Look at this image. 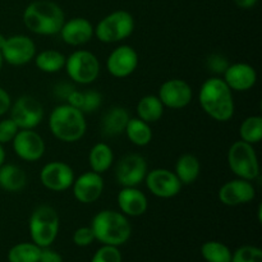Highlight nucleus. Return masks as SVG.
<instances>
[{
	"label": "nucleus",
	"mask_w": 262,
	"mask_h": 262,
	"mask_svg": "<svg viewBox=\"0 0 262 262\" xmlns=\"http://www.w3.org/2000/svg\"><path fill=\"white\" fill-rule=\"evenodd\" d=\"M230 262H262V251L256 246H242L232 253Z\"/></svg>",
	"instance_id": "32"
},
{
	"label": "nucleus",
	"mask_w": 262,
	"mask_h": 262,
	"mask_svg": "<svg viewBox=\"0 0 262 262\" xmlns=\"http://www.w3.org/2000/svg\"><path fill=\"white\" fill-rule=\"evenodd\" d=\"M174 173L183 186H189L199 179L201 174V163L193 154H183L177 160Z\"/></svg>",
	"instance_id": "24"
},
{
	"label": "nucleus",
	"mask_w": 262,
	"mask_h": 262,
	"mask_svg": "<svg viewBox=\"0 0 262 262\" xmlns=\"http://www.w3.org/2000/svg\"><path fill=\"white\" fill-rule=\"evenodd\" d=\"M122 252H120L119 247L115 246H107L102 245L99 250L92 256L90 262H122Z\"/></svg>",
	"instance_id": "33"
},
{
	"label": "nucleus",
	"mask_w": 262,
	"mask_h": 262,
	"mask_svg": "<svg viewBox=\"0 0 262 262\" xmlns=\"http://www.w3.org/2000/svg\"><path fill=\"white\" fill-rule=\"evenodd\" d=\"M143 182L151 194L164 200L178 196L183 187L176 173L165 168H156L147 171Z\"/></svg>",
	"instance_id": "11"
},
{
	"label": "nucleus",
	"mask_w": 262,
	"mask_h": 262,
	"mask_svg": "<svg viewBox=\"0 0 262 262\" xmlns=\"http://www.w3.org/2000/svg\"><path fill=\"white\" fill-rule=\"evenodd\" d=\"M23 25L38 36H54L60 32L66 14L60 5L51 0H35L25 8Z\"/></svg>",
	"instance_id": "2"
},
{
	"label": "nucleus",
	"mask_w": 262,
	"mask_h": 262,
	"mask_svg": "<svg viewBox=\"0 0 262 262\" xmlns=\"http://www.w3.org/2000/svg\"><path fill=\"white\" fill-rule=\"evenodd\" d=\"M140 58L132 46L119 45L109 54L106 69L115 78H127L137 69Z\"/></svg>",
	"instance_id": "18"
},
{
	"label": "nucleus",
	"mask_w": 262,
	"mask_h": 262,
	"mask_svg": "<svg viewBox=\"0 0 262 262\" xmlns=\"http://www.w3.org/2000/svg\"><path fill=\"white\" fill-rule=\"evenodd\" d=\"M60 219L59 214L50 205H40L32 211L28 222L31 242L38 247H50L59 234Z\"/></svg>",
	"instance_id": "5"
},
{
	"label": "nucleus",
	"mask_w": 262,
	"mask_h": 262,
	"mask_svg": "<svg viewBox=\"0 0 262 262\" xmlns=\"http://www.w3.org/2000/svg\"><path fill=\"white\" fill-rule=\"evenodd\" d=\"M164 112H165V107L158 95H146V96L141 97L136 106L137 117L148 124L159 122L163 118Z\"/></svg>",
	"instance_id": "26"
},
{
	"label": "nucleus",
	"mask_w": 262,
	"mask_h": 262,
	"mask_svg": "<svg viewBox=\"0 0 262 262\" xmlns=\"http://www.w3.org/2000/svg\"><path fill=\"white\" fill-rule=\"evenodd\" d=\"M255 197L256 189L252 182L241 178L225 182L217 192L219 201L225 206L230 207L250 204L255 200Z\"/></svg>",
	"instance_id": "17"
},
{
	"label": "nucleus",
	"mask_w": 262,
	"mask_h": 262,
	"mask_svg": "<svg viewBox=\"0 0 262 262\" xmlns=\"http://www.w3.org/2000/svg\"><path fill=\"white\" fill-rule=\"evenodd\" d=\"M241 140L250 145H256L262 140V118L260 115L247 117L239 127Z\"/></svg>",
	"instance_id": "31"
},
{
	"label": "nucleus",
	"mask_w": 262,
	"mask_h": 262,
	"mask_svg": "<svg viewBox=\"0 0 262 262\" xmlns=\"http://www.w3.org/2000/svg\"><path fill=\"white\" fill-rule=\"evenodd\" d=\"M66 59L67 56L63 53H60V51L54 50V49H48V50L36 53L33 61H35L38 71L48 74H54L64 69Z\"/></svg>",
	"instance_id": "28"
},
{
	"label": "nucleus",
	"mask_w": 262,
	"mask_h": 262,
	"mask_svg": "<svg viewBox=\"0 0 262 262\" xmlns=\"http://www.w3.org/2000/svg\"><path fill=\"white\" fill-rule=\"evenodd\" d=\"M114 163L113 148L106 142H97L91 147L89 152V164L92 171L104 174L112 168Z\"/></svg>",
	"instance_id": "25"
},
{
	"label": "nucleus",
	"mask_w": 262,
	"mask_h": 262,
	"mask_svg": "<svg viewBox=\"0 0 262 262\" xmlns=\"http://www.w3.org/2000/svg\"><path fill=\"white\" fill-rule=\"evenodd\" d=\"M223 76L228 87L232 91L237 92L250 91L257 82V72L251 64L247 63L229 64Z\"/></svg>",
	"instance_id": "19"
},
{
	"label": "nucleus",
	"mask_w": 262,
	"mask_h": 262,
	"mask_svg": "<svg viewBox=\"0 0 262 262\" xmlns=\"http://www.w3.org/2000/svg\"><path fill=\"white\" fill-rule=\"evenodd\" d=\"M130 143L138 147H145L152 141V128L151 124L143 122L140 118H130L124 130Z\"/></svg>",
	"instance_id": "27"
},
{
	"label": "nucleus",
	"mask_w": 262,
	"mask_h": 262,
	"mask_svg": "<svg viewBox=\"0 0 262 262\" xmlns=\"http://www.w3.org/2000/svg\"><path fill=\"white\" fill-rule=\"evenodd\" d=\"M67 104L71 105V106L76 107V109H82V105H83V92L78 91V90L74 89L73 91L69 94V96L67 97Z\"/></svg>",
	"instance_id": "39"
},
{
	"label": "nucleus",
	"mask_w": 262,
	"mask_h": 262,
	"mask_svg": "<svg viewBox=\"0 0 262 262\" xmlns=\"http://www.w3.org/2000/svg\"><path fill=\"white\" fill-rule=\"evenodd\" d=\"M49 129L60 142H78L86 135V114L67 102L58 105L49 115Z\"/></svg>",
	"instance_id": "3"
},
{
	"label": "nucleus",
	"mask_w": 262,
	"mask_h": 262,
	"mask_svg": "<svg viewBox=\"0 0 262 262\" xmlns=\"http://www.w3.org/2000/svg\"><path fill=\"white\" fill-rule=\"evenodd\" d=\"M199 102L202 110L216 122H229L234 115L233 91L220 77H210L201 84Z\"/></svg>",
	"instance_id": "1"
},
{
	"label": "nucleus",
	"mask_w": 262,
	"mask_h": 262,
	"mask_svg": "<svg viewBox=\"0 0 262 262\" xmlns=\"http://www.w3.org/2000/svg\"><path fill=\"white\" fill-rule=\"evenodd\" d=\"M148 165L140 154H127L115 166V181L122 187H138L146 178Z\"/></svg>",
	"instance_id": "10"
},
{
	"label": "nucleus",
	"mask_w": 262,
	"mask_h": 262,
	"mask_svg": "<svg viewBox=\"0 0 262 262\" xmlns=\"http://www.w3.org/2000/svg\"><path fill=\"white\" fill-rule=\"evenodd\" d=\"M27 186V174L15 164H3L0 166V188L14 193Z\"/></svg>",
	"instance_id": "23"
},
{
	"label": "nucleus",
	"mask_w": 262,
	"mask_h": 262,
	"mask_svg": "<svg viewBox=\"0 0 262 262\" xmlns=\"http://www.w3.org/2000/svg\"><path fill=\"white\" fill-rule=\"evenodd\" d=\"M60 35L63 42L69 46H82L90 42L95 36L94 26L87 18L74 17L63 23L60 28Z\"/></svg>",
	"instance_id": "20"
},
{
	"label": "nucleus",
	"mask_w": 262,
	"mask_h": 262,
	"mask_svg": "<svg viewBox=\"0 0 262 262\" xmlns=\"http://www.w3.org/2000/svg\"><path fill=\"white\" fill-rule=\"evenodd\" d=\"M136 22L128 10L119 9L109 13L94 27L95 36L104 43H117L127 40L133 33Z\"/></svg>",
	"instance_id": "6"
},
{
	"label": "nucleus",
	"mask_w": 262,
	"mask_h": 262,
	"mask_svg": "<svg viewBox=\"0 0 262 262\" xmlns=\"http://www.w3.org/2000/svg\"><path fill=\"white\" fill-rule=\"evenodd\" d=\"M5 40H7V37H5V36L3 35V33H0V50H2V48H3V46H4Z\"/></svg>",
	"instance_id": "44"
},
{
	"label": "nucleus",
	"mask_w": 262,
	"mask_h": 262,
	"mask_svg": "<svg viewBox=\"0 0 262 262\" xmlns=\"http://www.w3.org/2000/svg\"><path fill=\"white\" fill-rule=\"evenodd\" d=\"M38 262H63V257L59 252L51 250L50 247L41 248L40 260Z\"/></svg>",
	"instance_id": "38"
},
{
	"label": "nucleus",
	"mask_w": 262,
	"mask_h": 262,
	"mask_svg": "<svg viewBox=\"0 0 262 262\" xmlns=\"http://www.w3.org/2000/svg\"><path fill=\"white\" fill-rule=\"evenodd\" d=\"M233 2L241 9H252L256 7L258 0H233Z\"/></svg>",
	"instance_id": "42"
},
{
	"label": "nucleus",
	"mask_w": 262,
	"mask_h": 262,
	"mask_svg": "<svg viewBox=\"0 0 262 262\" xmlns=\"http://www.w3.org/2000/svg\"><path fill=\"white\" fill-rule=\"evenodd\" d=\"M0 51L4 61H7L9 66L22 67L35 59L37 49L35 41L28 36L13 35L7 37Z\"/></svg>",
	"instance_id": "12"
},
{
	"label": "nucleus",
	"mask_w": 262,
	"mask_h": 262,
	"mask_svg": "<svg viewBox=\"0 0 262 262\" xmlns=\"http://www.w3.org/2000/svg\"><path fill=\"white\" fill-rule=\"evenodd\" d=\"M10 105H12L10 95L8 94L7 90L0 87V117H3V115H5L8 112H9Z\"/></svg>",
	"instance_id": "40"
},
{
	"label": "nucleus",
	"mask_w": 262,
	"mask_h": 262,
	"mask_svg": "<svg viewBox=\"0 0 262 262\" xmlns=\"http://www.w3.org/2000/svg\"><path fill=\"white\" fill-rule=\"evenodd\" d=\"M117 202L120 212L127 217L142 216L148 209L147 197L137 187H122Z\"/></svg>",
	"instance_id": "21"
},
{
	"label": "nucleus",
	"mask_w": 262,
	"mask_h": 262,
	"mask_svg": "<svg viewBox=\"0 0 262 262\" xmlns=\"http://www.w3.org/2000/svg\"><path fill=\"white\" fill-rule=\"evenodd\" d=\"M41 247L33 242H20L8 251V262H38Z\"/></svg>",
	"instance_id": "29"
},
{
	"label": "nucleus",
	"mask_w": 262,
	"mask_h": 262,
	"mask_svg": "<svg viewBox=\"0 0 262 262\" xmlns=\"http://www.w3.org/2000/svg\"><path fill=\"white\" fill-rule=\"evenodd\" d=\"M207 68L216 74H223L229 66V61L222 54H211L207 58Z\"/></svg>",
	"instance_id": "37"
},
{
	"label": "nucleus",
	"mask_w": 262,
	"mask_h": 262,
	"mask_svg": "<svg viewBox=\"0 0 262 262\" xmlns=\"http://www.w3.org/2000/svg\"><path fill=\"white\" fill-rule=\"evenodd\" d=\"M72 239H73V243L77 247H89L96 241L91 227H81L76 229Z\"/></svg>",
	"instance_id": "35"
},
{
	"label": "nucleus",
	"mask_w": 262,
	"mask_h": 262,
	"mask_svg": "<svg viewBox=\"0 0 262 262\" xmlns=\"http://www.w3.org/2000/svg\"><path fill=\"white\" fill-rule=\"evenodd\" d=\"M95 239L101 245H125L132 235V225L124 214L115 210H101L92 219L91 225Z\"/></svg>",
	"instance_id": "4"
},
{
	"label": "nucleus",
	"mask_w": 262,
	"mask_h": 262,
	"mask_svg": "<svg viewBox=\"0 0 262 262\" xmlns=\"http://www.w3.org/2000/svg\"><path fill=\"white\" fill-rule=\"evenodd\" d=\"M64 69L72 81L86 86L99 78L101 67L94 53L89 50H76L67 56Z\"/></svg>",
	"instance_id": "8"
},
{
	"label": "nucleus",
	"mask_w": 262,
	"mask_h": 262,
	"mask_svg": "<svg viewBox=\"0 0 262 262\" xmlns=\"http://www.w3.org/2000/svg\"><path fill=\"white\" fill-rule=\"evenodd\" d=\"M158 97L164 107L171 110L184 109L188 106L193 97L191 84L181 78H170L163 82L159 89Z\"/></svg>",
	"instance_id": "13"
},
{
	"label": "nucleus",
	"mask_w": 262,
	"mask_h": 262,
	"mask_svg": "<svg viewBox=\"0 0 262 262\" xmlns=\"http://www.w3.org/2000/svg\"><path fill=\"white\" fill-rule=\"evenodd\" d=\"M5 163V150L4 146L0 145V166Z\"/></svg>",
	"instance_id": "43"
},
{
	"label": "nucleus",
	"mask_w": 262,
	"mask_h": 262,
	"mask_svg": "<svg viewBox=\"0 0 262 262\" xmlns=\"http://www.w3.org/2000/svg\"><path fill=\"white\" fill-rule=\"evenodd\" d=\"M73 90H74V87L72 86V84L59 83L58 86H55V90H54V95H55L56 97H59V99L67 100V97L69 96V94H71Z\"/></svg>",
	"instance_id": "41"
},
{
	"label": "nucleus",
	"mask_w": 262,
	"mask_h": 262,
	"mask_svg": "<svg viewBox=\"0 0 262 262\" xmlns=\"http://www.w3.org/2000/svg\"><path fill=\"white\" fill-rule=\"evenodd\" d=\"M19 128L10 118L0 120V145L4 146L5 143H10L15 137Z\"/></svg>",
	"instance_id": "36"
},
{
	"label": "nucleus",
	"mask_w": 262,
	"mask_h": 262,
	"mask_svg": "<svg viewBox=\"0 0 262 262\" xmlns=\"http://www.w3.org/2000/svg\"><path fill=\"white\" fill-rule=\"evenodd\" d=\"M10 119L19 129H35L45 117V110L37 99L23 95L10 105Z\"/></svg>",
	"instance_id": "9"
},
{
	"label": "nucleus",
	"mask_w": 262,
	"mask_h": 262,
	"mask_svg": "<svg viewBox=\"0 0 262 262\" xmlns=\"http://www.w3.org/2000/svg\"><path fill=\"white\" fill-rule=\"evenodd\" d=\"M130 114L125 107L113 106L102 117L101 130L105 137H117L124 133Z\"/></svg>",
	"instance_id": "22"
},
{
	"label": "nucleus",
	"mask_w": 262,
	"mask_h": 262,
	"mask_svg": "<svg viewBox=\"0 0 262 262\" xmlns=\"http://www.w3.org/2000/svg\"><path fill=\"white\" fill-rule=\"evenodd\" d=\"M74 178V170L64 161H50L40 171L41 184L51 192L67 191L72 187Z\"/></svg>",
	"instance_id": "15"
},
{
	"label": "nucleus",
	"mask_w": 262,
	"mask_h": 262,
	"mask_svg": "<svg viewBox=\"0 0 262 262\" xmlns=\"http://www.w3.org/2000/svg\"><path fill=\"white\" fill-rule=\"evenodd\" d=\"M10 143L15 155L27 163L40 160L46 150L43 138L33 129H19Z\"/></svg>",
	"instance_id": "14"
},
{
	"label": "nucleus",
	"mask_w": 262,
	"mask_h": 262,
	"mask_svg": "<svg viewBox=\"0 0 262 262\" xmlns=\"http://www.w3.org/2000/svg\"><path fill=\"white\" fill-rule=\"evenodd\" d=\"M3 63H4V59H3L2 51H0V71H2V68H3Z\"/></svg>",
	"instance_id": "45"
},
{
	"label": "nucleus",
	"mask_w": 262,
	"mask_h": 262,
	"mask_svg": "<svg viewBox=\"0 0 262 262\" xmlns=\"http://www.w3.org/2000/svg\"><path fill=\"white\" fill-rule=\"evenodd\" d=\"M228 166L237 178L255 181L260 176V163L253 145L239 140L232 143L227 155Z\"/></svg>",
	"instance_id": "7"
},
{
	"label": "nucleus",
	"mask_w": 262,
	"mask_h": 262,
	"mask_svg": "<svg viewBox=\"0 0 262 262\" xmlns=\"http://www.w3.org/2000/svg\"><path fill=\"white\" fill-rule=\"evenodd\" d=\"M104 187V178L101 174L90 170L74 178L71 188L73 197L79 204L91 205L101 197Z\"/></svg>",
	"instance_id": "16"
},
{
	"label": "nucleus",
	"mask_w": 262,
	"mask_h": 262,
	"mask_svg": "<svg viewBox=\"0 0 262 262\" xmlns=\"http://www.w3.org/2000/svg\"><path fill=\"white\" fill-rule=\"evenodd\" d=\"M202 258L206 262H230L232 250L219 241H207L201 246Z\"/></svg>",
	"instance_id": "30"
},
{
	"label": "nucleus",
	"mask_w": 262,
	"mask_h": 262,
	"mask_svg": "<svg viewBox=\"0 0 262 262\" xmlns=\"http://www.w3.org/2000/svg\"><path fill=\"white\" fill-rule=\"evenodd\" d=\"M102 105V95L100 92L90 90L83 92V105H82V112L84 114H91L95 113Z\"/></svg>",
	"instance_id": "34"
}]
</instances>
